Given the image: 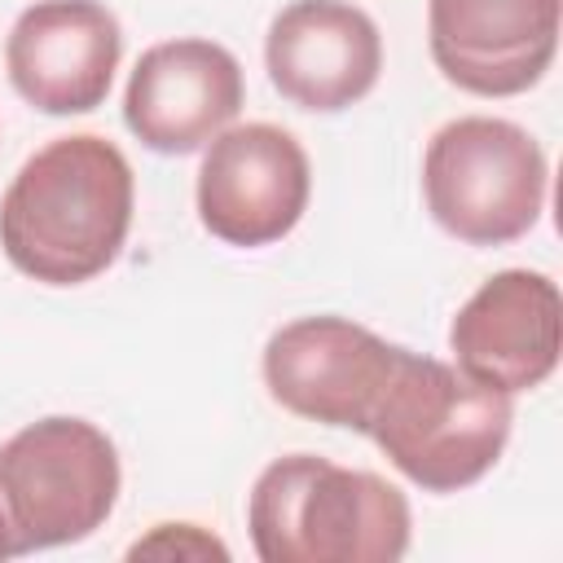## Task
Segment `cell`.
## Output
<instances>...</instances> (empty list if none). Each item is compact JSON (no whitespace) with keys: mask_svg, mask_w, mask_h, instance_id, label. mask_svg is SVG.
Returning a JSON list of instances; mask_svg holds the SVG:
<instances>
[{"mask_svg":"<svg viewBox=\"0 0 563 563\" xmlns=\"http://www.w3.org/2000/svg\"><path fill=\"white\" fill-rule=\"evenodd\" d=\"M114 440L88 418H40L0 444V506L13 550H53L92 537L119 501Z\"/></svg>","mask_w":563,"mask_h":563,"instance_id":"5b68a950","label":"cell"},{"mask_svg":"<svg viewBox=\"0 0 563 563\" xmlns=\"http://www.w3.org/2000/svg\"><path fill=\"white\" fill-rule=\"evenodd\" d=\"M123 57L119 18L101 0H35L4 40V70L44 114H88L106 101Z\"/></svg>","mask_w":563,"mask_h":563,"instance_id":"9c48e42d","label":"cell"},{"mask_svg":"<svg viewBox=\"0 0 563 563\" xmlns=\"http://www.w3.org/2000/svg\"><path fill=\"white\" fill-rule=\"evenodd\" d=\"M545 150L510 119H449L422 154L427 211L466 246H506L545 211Z\"/></svg>","mask_w":563,"mask_h":563,"instance_id":"277c9868","label":"cell"},{"mask_svg":"<svg viewBox=\"0 0 563 563\" xmlns=\"http://www.w3.org/2000/svg\"><path fill=\"white\" fill-rule=\"evenodd\" d=\"M238 57L202 35L150 44L123 88V123L154 154H194L242 110Z\"/></svg>","mask_w":563,"mask_h":563,"instance_id":"ba28073f","label":"cell"},{"mask_svg":"<svg viewBox=\"0 0 563 563\" xmlns=\"http://www.w3.org/2000/svg\"><path fill=\"white\" fill-rule=\"evenodd\" d=\"M18 550H13V532H9V519H4V506H0V563L4 559H13Z\"/></svg>","mask_w":563,"mask_h":563,"instance_id":"5bb4252c","label":"cell"},{"mask_svg":"<svg viewBox=\"0 0 563 563\" xmlns=\"http://www.w3.org/2000/svg\"><path fill=\"white\" fill-rule=\"evenodd\" d=\"M132 207V163L110 136H57L9 180L0 198V246L18 273L44 286H84L119 260Z\"/></svg>","mask_w":563,"mask_h":563,"instance_id":"6da1fadb","label":"cell"},{"mask_svg":"<svg viewBox=\"0 0 563 563\" xmlns=\"http://www.w3.org/2000/svg\"><path fill=\"white\" fill-rule=\"evenodd\" d=\"M453 361L466 378L506 396L541 387L563 352V299L537 268L493 273L449 325Z\"/></svg>","mask_w":563,"mask_h":563,"instance_id":"30bf717a","label":"cell"},{"mask_svg":"<svg viewBox=\"0 0 563 563\" xmlns=\"http://www.w3.org/2000/svg\"><path fill=\"white\" fill-rule=\"evenodd\" d=\"M563 0H427L440 75L471 97H519L559 53Z\"/></svg>","mask_w":563,"mask_h":563,"instance_id":"8fae6325","label":"cell"},{"mask_svg":"<svg viewBox=\"0 0 563 563\" xmlns=\"http://www.w3.org/2000/svg\"><path fill=\"white\" fill-rule=\"evenodd\" d=\"M396 352V343L347 317H299L264 343V387L295 418L365 431Z\"/></svg>","mask_w":563,"mask_h":563,"instance_id":"52a82bcc","label":"cell"},{"mask_svg":"<svg viewBox=\"0 0 563 563\" xmlns=\"http://www.w3.org/2000/svg\"><path fill=\"white\" fill-rule=\"evenodd\" d=\"M246 528L264 563H396L413 519L383 475L286 453L251 484Z\"/></svg>","mask_w":563,"mask_h":563,"instance_id":"7a4b0ae2","label":"cell"},{"mask_svg":"<svg viewBox=\"0 0 563 563\" xmlns=\"http://www.w3.org/2000/svg\"><path fill=\"white\" fill-rule=\"evenodd\" d=\"M510 422L515 405L506 391L400 347L365 435L422 493H457L497 466Z\"/></svg>","mask_w":563,"mask_h":563,"instance_id":"3957f363","label":"cell"},{"mask_svg":"<svg viewBox=\"0 0 563 563\" xmlns=\"http://www.w3.org/2000/svg\"><path fill=\"white\" fill-rule=\"evenodd\" d=\"M128 559H229V545L202 523H154L150 537L128 545Z\"/></svg>","mask_w":563,"mask_h":563,"instance_id":"4fadbf2b","label":"cell"},{"mask_svg":"<svg viewBox=\"0 0 563 563\" xmlns=\"http://www.w3.org/2000/svg\"><path fill=\"white\" fill-rule=\"evenodd\" d=\"M264 66L290 106L334 114L378 84L383 35L352 0H290L268 22Z\"/></svg>","mask_w":563,"mask_h":563,"instance_id":"7c38bea8","label":"cell"},{"mask_svg":"<svg viewBox=\"0 0 563 563\" xmlns=\"http://www.w3.org/2000/svg\"><path fill=\"white\" fill-rule=\"evenodd\" d=\"M312 167L277 123H229L198 167V220L229 246L282 242L308 211Z\"/></svg>","mask_w":563,"mask_h":563,"instance_id":"8992f818","label":"cell"}]
</instances>
